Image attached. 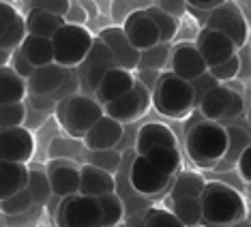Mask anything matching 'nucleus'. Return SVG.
Returning a JSON list of instances; mask_svg holds the SVG:
<instances>
[{
	"instance_id": "09e8293b",
	"label": "nucleus",
	"mask_w": 251,
	"mask_h": 227,
	"mask_svg": "<svg viewBox=\"0 0 251 227\" xmlns=\"http://www.w3.org/2000/svg\"><path fill=\"white\" fill-rule=\"evenodd\" d=\"M88 22V15L86 11L82 9V4L79 2H71L69 11H67L65 15V24H71V26H84Z\"/></svg>"
},
{
	"instance_id": "f3484780",
	"label": "nucleus",
	"mask_w": 251,
	"mask_h": 227,
	"mask_svg": "<svg viewBox=\"0 0 251 227\" xmlns=\"http://www.w3.org/2000/svg\"><path fill=\"white\" fill-rule=\"evenodd\" d=\"M123 30L129 39V43L133 45L140 54L161 43L157 26L152 24V20L146 15V11H133L127 18V22L123 24Z\"/></svg>"
},
{
	"instance_id": "cd10ccee",
	"label": "nucleus",
	"mask_w": 251,
	"mask_h": 227,
	"mask_svg": "<svg viewBox=\"0 0 251 227\" xmlns=\"http://www.w3.org/2000/svg\"><path fill=\"white\" fill-rule=\"evenodd\" d=\"M208 180L196 172H178L170 184V200H182V197H200Z\"/></svg>"
},
{
	"instance_id": "ddd939ff",
	"label": "nucleus",
	"mask_w": 251,
	"mask_h": 227,
	"mask_svg": "<svg viewBox=\"0 0 251 227\" xmlns=\"http://www.w3.org/2000/svg\"><path fill=\"white\" fill-rule=\"evenodd\" d=\"M97 39H99V41L112 52L116 67H121V69H125V71H131V73L138 71L140 52L129 43V39H127V35H125L123 26L103 28V30L97 35Z\"/></svg>"
},
{
	"instance_id": "2eb2a0df",
	"label": "nucleus",
	"mask_w": 251,
	"mask_h": 227,
	"mask_svg": "<svg viewBox=\"0 0 251 227\" xmlns=\"http://www.w3.org/2000/svg\"><path fill=\"white\" fill-rule=\"evenodd\" d=\"M196 47H198V52L202 54L208 69L230 60L232 56H236V52H238V49L234 47V43L226 35H221V32H217V30H210V28H202V30L198 32Z\"/></svg>"
},
{
	"instance_id": "6e6d98bb",
	"label": "nucleus",
	"mask_w": 251,
	"mask_h": 227,
	"mask_svg": "<svg viewBox=\"0 0 251 227\" xmlns=\"http://www.w3.org/2000/svg\"><path fill=\"white\" fill-rule=\"evenodd\" d=\"M247 195L251 197V184H247Z\"/></svg>"
},
{
	"instance_id": "9b49d317",
	"label": "nucleus",
	"mask_w": 251,
	"mask_h": 227,
	"mask_svg": "<svg viewBox=\"0 0 251 227\" xmlns=\"http://www.w3.org/2000/svg\"><path fill=\"white\" fill-rule=\"evenodd\" d=\"M114 67H116V62H114L112 52L95 37L93 49H90V54L86 56V60L79 65L77 82H82V86H84L86 92H97L101 79H103L105 73L110 69H114Z\"/></svg>"
},
{
	"instance_id": "f8f14e48",
	"label": "nucleus",
	"mask_w": 251,
	"mask_h": 227,
	"mask_svg": "<svg viewBox=\"0 0 251 227\" xmlns=\"http://www.w3.org/2000/svg\"><path fill=\"white\" fill-rule=\"evenodd\" d=\"M35 155V137L26 127H13L0 131V161L26 163Z\"/></svg>"
},
{
	"instance_id": "49530a36",
	"label": "nucleus",
	"mask_w": 251,
	"mask_h": 227,
	"mask_svg": "<svg viewBox=\"0 0 251 227\" xmlns=\"http://www.w3.org/2000/svg\"><path fill=\"white\" fill-rule=\"evenodd\" d=\"M11 67H13L15 73L24 77L26 82H28V79H30L32 73H35V67H32L30 62H28V60L24 58V56H22L20 49H15V52H13V62H11Z\"/></svg>"
},
{
	"instance_id": "4d7b16f0",
	"label": "nucleus",
	"mask_w": 251,
	"mask_h": 227,
	"mask_svg": "<svg viewBox=\"0 0 251 227\" xmlns=\"http://www.w3.org/2000/svg\"><path fill=\"white\" fill-rule=\"evenodd\" d=\"M249 56H251V47H249Z\"/></svg>"
},
{
	"instance_id": "c9c22d12",
	"label": "nucleus",
	"mask_w": 251,
	"mask_h": 227,
	"mask_svg": "<svg viewBox=\"0 0 251 227\" xmlns=\"http://www.w3.org/2000/svg\"><path fill=\"white\" fill-rule=\"evenodd\" d=\"M32 206H35V202H32L28 189H24V191L15 193V195H11L9 200H4L0 204V210H2L4 214H9V217H18V214L28 212Z\"/></svg>"
},
{
	"instance_id": "c85d7f7f",
	"label": "nucleus",
	"mask_w": 251,
	"mask_h": 227,
	"mask_svg": "<svg viewBox=\"0 0 251 227\" xmlns=\"http://www.w3.org/2000/svg\"><path fill=\"white\" fill-rule=\"evenodd\" d=\"M146 159L159 169V172L172 176V178L182 167V159H180V152L176 146H159V148H152L146 155Z\"/></svg>"
},
{
	"instance_id": "39448f33",
	"label": "nucleus",
	"mask_w": 251,
	"mask_h": 227,
	"mask_svg": "<svg viewBox=\"0 0 251 227\" xmlns=\"http://www.w3.org/2000/svg\"><path fill=\"white\" fill-rule=\"evenodd\" d=\"M93 43H95V37L86 26L65 24L52 37L54 62L60 67H65V69L79 67L84 60H86V56L90 54Z\"/></svg>"
},
{
	"instance_id": "393cba45",
	"label": "nucleus",
	"mask_w": 251,
	"mask_h": 227,
	"mask_svg": "<svg viewBox=\"0 0 251 227\" xmlns=\"http://www.w3.org/2000/svg\"><path fill=\"white\" fill-rule=\"evenodd\" d=\"M26 30L32 37H43V39H52L56 32L65 26V18L48 11H39V9H28L26 15Z\"/></svg>"
},
{
	"instance_id": "1a4fd4ad",
	"label": "nucleus",
	"mask_w": 251,
	"mask_h": 227,
	"mask_svg": "<svg viewBox=\"0 0 251 227\" xmlns=\"http://www.w3.org/2000/svg\"><path fill=\"white\" fill-rule=\"evenodd\" d=\"M172 176L159 172V169L148 161L146 157L135 155V159L131 161L129 169V182L133 186V191L142 197H157L161 195L165 189H170L172 184Z\"/></svg>"
},
{
	"instance_id": "2f4dec72",
	"label": "nucleus",
	"mask_w": 251,
	"mask_h": 227,
	"mask_svg": "<svg viewBox=\"0 0 251 227\" xmlns=\"http://www.w3.org/2000/svg\"><path fill=\"white\" fill-rule=\"evenodd\" d=\"M28 193H30L32 202L37 206H45L50 200L54 197L52 186H50V178L48 172H41V169H30L28 172V184H26Z\"/></svg>"
},
{
	"instance_id": "473e14b6",
	"label": "nucleus",
	"mask_w": 251,
	"mask_h": 227,
	"mask_svg": "<svg viewBox=\"0 0 251 227\" xmlns=\"http://www.w3.org/2000/svg\"><path fill=\"white\" fill-rule=\"evenodd\" d=\"M103 214V227H118L125 219V204L116 193H105L97 197Z\"/></svg>"
},
{
	"instance_id": "4be33fe9",
	"label": "nucleus",
	"mask_w": 251,
	"mask_h": 227,
	"mask_svg": "<svg viewBox=\"0 0 251 227\" xmlns=\"http://www.w3.org/2000/svg\"><path fill=\"white\" fill-rule=\"evenodd\" d=\"M159 146H176V148H178L174 131L163 122L144 124L138 131V139H135V150H138V155L146 157L152 148H159Z\"/></svg>"
},
{
	"instance_id": "37998d69",
	"label": "nucleus",
	"mask_w": 251,
	"mask_h": 227,
	"mask_svg": "<svg viewBox=\"0 0 251 227\" xmlns=\"http://www.w3.org/2000/svg\"><path fill=\"white\" fill-rule=\"evenodd\" d=\"M217 86H219V82H217V79L210 75L208 71L204 73V75H200L198 79H193V82H191V88H193V94H196V110H198V105L202 103L204 96H206L210 90L217 88Z\"/></svg>"
},
{
	"instance_id": "423d86ee",
	"label": "nucleus",
	"mask_w": 251,
	"mask_h": 227,
	"mask_svg": "<svg viewBox=\"0 0 251 227\" xmlns=\"http://www.w3.org/2000/svg\"><path fill=\"white\" fill-rule=\"evenodd\" d=\"M56 221L58 227H103V214L97 197L79 193L62 200Z\"/></svg>"
},
{
	"instance_id": "c756f323",
	"label": "nucleus",
	"mask_w": 251,
	"mask_h": 227,
	"mask_svg": "<svg viewBox=\"0 0 251 227\" xmlns=\"http://www.w3.org/2000/svg\"><path fill=\"white\" fill-rule=\"evenodd\" d=\"M174 217L185 227H198L202 225V204L200 197H182V200H172Z\"/></svg>"
},
{
	"instance_id": "20e7f679",
	"label": "nucleus",
	"mask_w": 251,
	"mask_h": 227,
	"mask_svg": "<svg viewBox=\"0 0 251 227\" xmlns=\"http://www.w3.org/2000/svg\"><path fill=\"white\" fill-rule=\"evenodd\" d=\"M58 116L65 131L71 137L84 139V135L95 127L97 120H101L105 116V110L99 101L88 94H71L62 101Z\"/></svg>"
},
{
	"instance_id": "a211bd4d",
	"label": "nucleus",
	"mask_w": 251,
	"mask_h": 227,
	"mask_svg": "<svg viewBox=\"0 0 251 227\" xmlns=\"http://www.w3.org/2000/svg\"><path fill=\"white\" fill-rule=\"evenodd\" d=\"M69 82H71V69H65V67L52 62L48 67L35 69V73L28 79V94H32V96L54 94L60 88H65Z\"/></svg>"
},
{
	"instance_id": "e433bc0d",
	"label": "nucleus",
	"mask_w": 251,
	"mask_h": 227,
	"mask_svg": "<svg viewBox=\"0 0 251 227\" xmlns=\"http://www.w3.org/2000/svg\"><path fill=\"white\" fill-rule=\"evenodd\" d=\"M24 120H26V105L24 103H13V105L0 107V131H2V129L22 127Z\"/></svg>"
},
{
	"instance_id": "a878e982",
	"label": "nucleus",
	"mask_w": 251,
	"mask_h": 227,
	"mask_svg": "<svg viewBox=\"0 0 251 227\" xmlns=\"http://www.w3.org/2000/svg\"><path fill=\"white\" fill-rule=\"evenodd\" d=\"M226 131H227V150H226L224 159L219 161V165L215 167V169H219V172H227V169L236 167L238 157H241L243 150L251 144V135L247 129L230 124V127H226Z\"/></svg>"
},
{
	"instance_id": "58836bf2",
	"label": "nucleus",
	"mask_w": 251,
	"mask_h": 227,
	"mask_svg": "<svg viewBox=\"0 0 251 227\" xmlns=\"http://www.w3.org/2000/svg\"><path fill=\"white\" fill-rule=\"evenodd\" d=\"M151 4L152 2H125V0H116V2L110 4V15H112L114 24L123 26L133 11H146Z\"/></svg>"
},
{
	"instance_id": "f704fd0d",
	"label": "nucleus",
	"mask_w": 251,
	"mask_h": 227,
	"mask_svg": "<svg viewBox=\"0 0 251 227\" xmlns=\"http://www.w3.org/2000/svg\"><path fill=\"white\" fill-rule=\"evenodd\" d=\"M28 37V30H26V20L24 15H18L15 22L9 26V30L0 37V52H7V54H13L15 49L22 47L24 39Z\"/></svg>"
},
{
	"instance_id": "aec40b11",
	"label": "nucleus",
	"mask_w": 251,
	"mask_h": 227,
	"mask_svg": "<svg viewBox=\"0 0 251 227\" xmlns=\"http://www.w3.org/2000/svg\"><path fill=\"white\" fill-rule=\"evenodd\" d=\"M135 86V75L131 71H125L121 67H114L105 73V77L101 79L99 88H97V101L101 105H107L112 101H116L118 96L127 94L129 90H133Z\"/></svg>"
},
{
	"instance_id": "4c0bfd02",
	"label": "nucleus",
	"mask_w": 251,
	"mask_h": 227,
	"mask_svg": "<svg viewBox=\"0 0 251 227\" xmlns=\"http://www.w3.org/2000/svg\"><path fill=\"white\" fill-rule=\"evenodd\" d=\"M144 227H185V225L174 217L172 210L152 208L144 214Z\"/></svg>"
},
{
	"instance_id": "13d9d810",
	"label": "nucleus",
	"mask_w": 251,
	"mask_h": 227,
	"mask_svg": "<svg viewBox=\"0 0 251 227\" xmlns=\"http://www.w3.org/2000/svg\"><path fill=\"white\" fill-rule=\"evenodd\" d=\"M118 227H123V225H118Z\"/></svg>"
},
{
	"instance_id": "bb28decb",
	"label": "nucleus",
	"mask_w": 251,
	"mask_h": 227,
	"mask_svg": "<svg viewBox=\"0 0 251 227\" xmlns=\"http://www.w3.org/2000/svg\"><path fill=\"white\" fill-rule=\"evenodd\" d=\"M22 56L30 62L35 69H41V67H48L54 62V47H52V39H43V37H32L28 35L24 39L20 47Z\"/></svg>"
},
{
	"instance_id": "4468645a",
	"label": "nucleus",
	"mask_w": 251,
	"mask_h": 227,
	"mask_svg": "<svg viewBox=\"0 0 251 227\" xmlns=\"http://www.w3.org/2000/svg\"><path fill=\"white\" fill-rule=\"evenodd\" d=\"M170 71L176 77L185 79V82H193L200 75L208 71L206 62H204L202 54L198 52L196 43H178L172 47V56H170Z\"/></svg>"
},
{
	"instance_id": "dca6fc26",
	"label": "nucleus",
	"mask_w": 251,
	"mask_h": 227,
	"mask_svg": "<svg viewBox=\"0 0 251 227\" xmlns=\"http://www.w3.org/2000/svg\"><path fill=\"white\" fill-rule=\"evenodd\" d=\"M48 178L54 197L58 200L79 193V167L69 159H54L48 165Z\"/></svg>"
},
{
	"instance_id": "9d476101",
	"label": "nucleus",
	"mask_w": 251,
	"mask_h": 227,
	"mask_svg": "<svg viewBox=\"0 0 251 227\" xmlns=\"http://www.w3.org/2000/svg\"><path fill=\"white\" fill-rule=\"evenodd\" d=\"M151 105H152V92L144 84H140L138 79H135L133 90L118 96L112 103L103 105V110H105V116H110L121 124H125V122H133V120H138V118H142L151 110Z\"/></svg>"
},
{
	"instance_id": "c03bdc74",
	"label": "nucleus",
	"mask_w": 251,
	"mask_h": 227,
	"mask_svg": "<svg viewBox=\"0 0 251 227\" xmlns=\"http://www.w3.org/2000/svg\"><path fill=\"white\" fill-rule=\"evenodd\" d=\"M157 9H161L163 13H168V15H172L174 20H178L182 18V15L187 13V0H159V2H152Z\"/></svg>"
},
{
	"instance_id": "5fc2aeb1",
	"label": "nucleus",
	"mask_w": 251,
	"mask_h": 227,
	"mask_svg": "<svg viewBox=\"0 0 251 227\" xmlns=\"http://www.w3.org/2000/svg\"><path fill=\"white\" fill-rule=\"evenodd\" d=\"M230 227H251V223H249V221H238V223H234V225H230Z\"/></svg>"
},
{
	"instance_id": "f257e3e1",
	"label": "nucleus",
	"mask_w": 251,
	"mask_h": 227,
	"mask_svg": "<svg viewBox=\"0 0 251 227\" xmlns=\"http://www.w3.org/2000/svg\"><path fill=\"white\" fill-rule=\"evenodd\" d=\"M200 204H202L204 227H230L247 217V206L241 191L221 180L206 182L200 195Z\"/></svg>"
},
{
	"instance_id": "a19ab883",
	"label": "nucleus",
	"mask_w": 251,
	"mask_h": 227,
	"mask_svg": "<svg viewBox=\"0 0 251 227\" xmlns=\"http://www.w3.org/2000/svg\"><path fill=\"white\" fill-rule=\"evenodd\" d=\"M88 161H90V165L101 167V169H105V172H110V174H114L118 167H121V155H116L114 150H97V152H90Z\"/></svg>"
},
{
	"instance_id": "a18cd8bd",
	"label": "nucleus",
	"mask_w": 251,
	"mask_h": 227,
	"mask_svg": "<svg viewBox=\"0 0 251 227\" xmlns=\"http://www.w3.org/2000/svg\"><path fill=\"white\" fill-rule=\"evenodd\" d=\"M18 15H20V11L11 2H0V37L9 30V26L13 24Z\"/></svg>"
},
{
	"instance_id": "7ed1b4c3",
	"label": "nucleus",
	"mask_w": 251,
	"mask_h": 227,
	"mask_svg": "<svg viewBox=\"0 0 251 227\" xmlns=\"http://www.w3.org/2000/svg\"><path fill=\"white\" fill-rule=\"evenodd\" d=\"M152 107L165 118H178L189 116L196 107V94L189 82L176 77L172 71L161 73L155 90H152Z\"/></svg>"
},
{
	"instance_id": "b1692460",
	"label": "nucleus",
	"mask_w": 251,
	"mask_h": 227,
	"mask_svg": "<svg viewBox=\"0 0 251 227\" xmlns=\"http://www.w3.org/2000/svg\"><path fill=\"white\" fill-rule=\"evenodd\" d=\"M28 96V82L22 75L15 73L11 65L0 67V107L24 103Z\"/></svg>"
},
{
	"instance_id": "de8ad7c7",
	"label": "nucleus",
	"mask_w": 251,
	"mask_h": 227,
	"mask_svg": "<svg viewBox=\"0 0 251 227\" xmlns=\"http://www.w3.org/2000/svg\"><path fill=\"white\" fill-rule=\"evenodd\" d=\"M236 169H238V176L243 178V182L245 184H251V144L243 150V155L238 157Z\"/></svg>"
},
{
	"instance_id": "6e6552de",
	"label": "nucleus",
	"mask_w": 251,
	"mask_h": 227,
	"mask_svg": "<svg viewBox=\"0 0 251 227\" xmlns=\"http://www.w3.org/2000/svg\"><path fill=\"white\" fill-rule=\"evenodd\" d=\"M198 110L204 120L221 122V120H234V118L241 116L245 110V103H243V96L236 90L219 84V86L213 88L204 96L202 103L198 105Z\"/></svg>"
},
{
	"instance_id": "f03ea898",
	"label": "nucleus",
	"mask_w": 251,
	"mask_h": 227,
	"mask_svg": "<svg viewBox=\"0 0 251 227\" xmlns=\"http://www.w3.org/2000/svg\"><path fill=\"white\" fill-rule=\"evenodd\" d=\"M187 155L198 167L215 169L227 150V131L221 122L200 120L187 129L185 137Z\"/></svg>"
},
{
	"instance_id": "3c124183",
	"label": "nucleus",
	"mask_w": 251,
	"mask_h": 227,
	"mask_svg": "<svg viewBox=\"0 0 251 227\" xmlns=\"http://www.w3.org/2000/svg\"><path fill=\"white\" fill-rule=\"evenodd\" d=\"M138 75L140 77H135L140 84H144V86L151 90H155V86H157V82H159V77H161V73H155V71H138Z\"/></svg>"
},
{
	"instance_id": "79ce46f5",
	"label": "nucleus",
	"mask_w": 251,
	"mask_h": 227,
	"mask_svg": "<svg viewBox=\"0 0 251 227\" xmlns=\"http://www.w3.org/2000/svg\"><path fill=\"white\" fill-rule=\"evenodd\" d=\"M26 7L28 9L48 11V13H54V15L65 18L67 11H69V7H71V0H32V2H26Z\"/></svg>"
},
{
	"instance_id": "ea45409f",
	"label": "nucleus",
	"mask_w": 251,
	"mask_h": 227,
	"mask_svg": "<svg viewBox=\"0 0 251 227\" xmlns=\"http://www.w3.org/2000/svg\"><path fill=\"white\" fill-rule=\"evenodd\" d=\"M208 73L213 75L219 84H224V82H230V79L234 77H238L241 75V56H232L230 60H226V62H221V65H217V67H210Z\"/></svg>"
},
{
	"instance_id": "0eeeda50",
	"label": "nucleus",
	"mask_w": 251,
	"mask_h": 227,
	"mask_svg": "<svg viewBox=\"0 0 251 227\" xmlns=\"http://www.w3.org/2000/svg\"><path fill=\"white\" fill-rule=\"evenodd\" d=\"M204 28H210V30L226 35L234 43L236 49H243L249 37V26H247V20H245L241 7L236 2H230V0H224L221 7H217L213 13H208V20L204 24Z\"/></svg>"
},
{
	"instance_id": "5701e85b",
	"label": "nucleus",
	"mask_w": 251,
	"mask_h": 227,
	"mask_svg": "<svg viewBox=\"0 0 251 227\" xmlns=\"http://www.w3.org/2000/svg\"><path fill=\"white\" fill-rule=\"evenodd\" d=\"M28 169L24 163L0 161V204L9 200L11 195L24 191L28 184Z\"/></svg>"
},
{
	"instance_id": "412c9836",
	"label": "nucleus",
	"mask_w": 251,
	"mask_h": 227,
	"mask_svg": "<svg viewBox=\"0 0 251 227\" xmlns=\"http://www.w3.org/2000/svg\"><path fill=\"white\" fill-rule=\"evenodd\" d=\"M114 189H116L114 174L90 165V163H84L79 167V195L99 197L105 195V193H114Z\"/></svg>"
},
{
	"instance_id": "603ef678",
	"label": "nucleus",
	"mask_w": 251,
	"mask_h": 227,
	"mask_svg": "<svg viewBox=\"0 0 251 227\" xmlns=\"http://www.w3.org/2000/svg\"><path fill=\"white\" fill-rule=\"evenodd\" d=\"M79 4H82V9L86 11L88 18H97V15H99V2H90V0H84V2H79Z\"/></svg>"
},
{
	"instance_id": "8fccbe9b",
	"label": "nucleus",
	"mask_w": 251,
	"mask_h": 227,
	"mask_svg": "<svg viewBox=\"0 0 251 227\" xmlns=\"http://www.w3.org/2000/svg\"><path fill=\"white\" fill-rule=\"evenodd\" d=\"M224 4V0H189L187 2V7L193 9V11H206V13H213L217 7H221Z\"/></svg>"
},
{
	"instance_id": "6ab92c4d",
	"label": "nucleus",
	"mask_w": 251,
	"mask_h": 227,
	"mask_svg": "<svg viewBox=\"0 0 251 227\" xmlns=\"http://www.w3.org/2000/svg\"><path fill=\"white\" fill-rule=\"evenodd\" d=\"M125 135V124L118 120H114L110 116H103L101 120H97V124L90 131L84 135V146L90 152L97 150H112Z\"/></svg>"
},
{
	"instance_id": "864d4df0",
	"label": "nucleus",
	"mask_w": 251,
	"mask_h": 227,
	"mask_svg": "<svg viewBox=\"0 0 251 227\" xmlns=\"http://www.w3.org/2000/svg\"><path fill=\"white\" fill-rule=\"evenodd\" d=\"M9 58H11V54H7V52H0V67H7Z\"/></svg>"
},
{
	"instance_id": "72a5a7b5",
	"label": "nucleus",
	"mask_w": 251,
	"mask_h": 227,
	"mask_svg": "<svg viewBox=\"0 0 251 227\" xmlns=\"http://www.w3.org/2000/svg\"><path fill=\"white\" fill-rule=\"evenodd\" d=\"M146 15L152 20V24L157 26L159 30V39H161V43H170L174 41V37L178 35V20H174L172 15L163 13L161 9H157L155 4H151V7L146 9Z\"/></svg>"
},
{
	"instance_id": "7c9ffc66",
	"label": "nucleus",
	"mask_w": 251,
	"mask_h": 227,
	"mask_svg": "<svg viewBox=\"0 0 251 227\" xmlns=\"http://www.w3.org/2000/svg\"><path fill=\"white\" fill-rule=\"evenodd\" d=\"M170 56H172V45L170 43H159L155 47L146 49L140 54V65L138 71H155L161 73L170 65Z\"/></svg>"
}]
</instances>
